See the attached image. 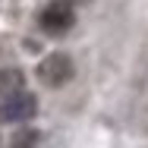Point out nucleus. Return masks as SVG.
Wrapping results in <instances>:
<instances>
[{
  "mask_svg": "<svg viewBox=\"0 0 148 148\" xmlns=\"http://www.w3.org/2000/svg\"><path fill=\"white\" fill-rule=\"evenodd\" d=\"M73 25H76V10H73V3L54 0V3H47V6L41 10V29L47 32V35H66Z\"/></svg>",
  "mask_w": 148,
  "mask_h": 148,
  "instance_id": "obj_2",
  "label": "nucleus"
},
{
  "mask_svg": "<svg viewBox=\"0 0 148 148\" xmlns=\"http://www.w3.org/2000/svg\"><path fill=\"white\" fill-rule=\"evenodd\" d=\"M38 145V132L29 129V126H22V129H13V136H10V148H35Z\"/></svg>",
  "mask_w": 148,
  "mask_h": 148,
  "instance_id": "obj_5",
  "label": "nucleus"
},
{
  "mask_svg": "<svg viewBox=\"0 0 148 148\" xmlns=\"http://www.w3.org/2000/svg\"><path fill=\"white\" fill-rule=\"evenodd\" d=\"M73 73H76V66H73V60L66 57V54H47V57L38 63V79L47 85V88H60V85H66L69 79H73Z\"/></svg>",
  "mask_w": 148,
  "mask_h": 148,
  "instance_id": "obj_1",
  "label": "nucleus"
},
{
  "mask_svg": "<svg viewBox=\"0 0 148 148\" xmlns=\"http://www.w3.org/2000/svg\"><path fill=\"white\" fill-rule=\"evenodd\" d=\"M22 91V73L19 69H0V98Z\"/></svg>",
  "mask_w": 148,
  "mask_h": 148,
  "instance_id": "obj_4",
  "label": "nucleus"
},
{
  "mask_svg": "<svg viewBox=\"0 0 148 148\" xmlns=\"http://www.w3.org/2000/svg\"><path fill=\"white\" fill-rule=\"evenodd\" d=\"M66 3H85V0H66Z\"/></svg>",
  "mask_w": 148,
  "mask_h": 148,
  "instance_id": "obj_6",
  "label": "nucleus"
},
{
  "mask_svg": "<svg viewBox=\"0 0 148 148\" xmlns=\"http://www.w3.org/2000/svg\"><path fill=\"white\" fill-rule=\"evenodd\" d=\"M35 110H38L35 95L16 91V95H6V98H3V104H0V120H3V123H25V120L35 117Z\"/></svg>",
  "mask_w": 148,
  "mask_h": 148,
  "instance_id": "obj_3",
  "label": "nucleus"
}]
</instances>
